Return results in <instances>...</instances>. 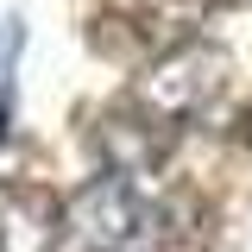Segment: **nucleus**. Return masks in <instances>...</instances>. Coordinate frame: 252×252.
<instances>
[{"mask_svg":"<svg viewBox=\"0 0 252 252\" xmlns=\"http://www.w3.org/2000/svg\"><path fill=\"white\" fill-rule=\"evenodd\" d=\"M57 246V208L44 195H6L0 202V252H51Z\"/></svg>","mask_w":252,"mask_h":252,"instance_id":"nucleus-1","label":"nucleus"}]
</instances>
